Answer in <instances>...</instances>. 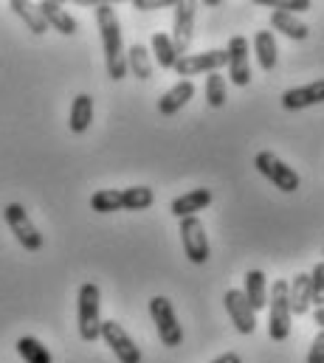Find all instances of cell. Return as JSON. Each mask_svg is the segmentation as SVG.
I'll list each match as a JSON object with an SVG mask.
<instances>
[{
  "label": "cell",
  "instance_id": "1",
  "mask_svg": "<svg viewBox=\"0 0 324 363\" xmlns=\"http://www.w3.org/2000/svg\"><path fill=\"white\" fill-rule=\"evenodd\" d=\"M96 26L102 37V51H104V68L113 82H122L127 77V51H124V37L119 17L110 3H96Z\"/></svg>",
  "mask_w": 324,
  "mask_h": 363
},
{
  "label": "cell",
  "instance_id": "2",
  "mask_svg": "<svg viewBox=\"0 0 324 363\" xmlns=\"http://www.w3.org/2000/svg\"><path fill=\"white\" fill-rule=\"evenodd\" d=\"M77 327L82 341L93 344L102 335V290L96 281H85L77 296Z\"/></svg>",
  "mask_w": 324,
  "mask_h": 363
},
{
  "label": "cell",
  "instance_id": "3",
  "mask_svg": "<svg viewBox=\"0 0 324 363\" xmlns=\"http://www.w3.org/2000/svg\"><path fill=\"white\" fill-rule=\"evenodd\" d=\"M291 318H293V310H291L288 281L285 279H276L271 284V296H268V335H271V341H276V344L288 341V335H291Z\"/></svg>",
  "mask_w": 324,
  "mask_h": 363
},
{
  "label": "cell",
  "instance_id": "4",
  "mask_svg": "<svg viewBox=\"0 0 324 363\" xmlns=\"http://www.w3.org/2000/svg\"><path fill=\"white\" fill-rule=\"evenodd\" d=\"M150 318L156 321V333H158L163 347L175 350V347L183 344V327H180L178 313H175V307L166 296H156L150 301Z\"/></svg>",
  "mask_w": 324,
  "mask_h": 363
},
{
  "label": "cell",
  "instance_id": "5",
  "mask_svg": "<svg viewBox=\"0 0 324 363\" xmlns=\"http://www.w3.org/2000/svg\"><path fill=\"white\" fill-rule=\"evenodd\" d=\"M254 167L259 169L262 178H268V181L274 183L279 191H285V194L296 191L299 183H302V178H299V175H296L279 155H274V152H268V150H262V152L254 158Z\"/></svg>",
  "mask_w": 324,
  "mask_h": 363
},
{
  "label": "cell",
  "instance_id": "6",
  "mask_svg": "<svg viewBox=\"0 0 324 363\" xmlns=\"http://www.w3.org/2000/svg\"><path fill=\"white\" fill-rule=\"evenodd\" d=\"M3 217H6V225L11 228V234H14V240L26 248V251H40L43 248V234L37 231V225L31 223V217H28V211L20 206V203H9L6 208H3Z\"/></svg>",
  "mask_w": 324,
  "mask_h": 363
},
{
  "label": "cell",
  "instance_id": "7",
  "mask_svg": "<svg viewBox=\"0 0 324 363\" xmlns=\"http://www.w3.org/2000/svg\"><path fill=\"white\" fill-rule=\"evenodd\" d=\"M229 65V54L223 48L217 51H203V54H183L178 62H175V74L189 79V77H200V74H220V68Z\"/></svg>",
  "mask_w": 324,
  "mask_h": 363
},
{
  "label": "cell",
  "instance_id": "8",
  "mask_svg": "<svg viewBox=\"0 0 324 363\" xmlns=\"http://www.w3.org/2000/svg\"><path fill=\"white\" fill-rule=\"evenodd\" d=\"M99 338L113 350L119 363H141V350L136 347V341L127 335V330L119 321H102V335Z\"/></svg>",
  "mask_w": 324,
  "mask_h": 363
},
{
  "label": "cell",
  "instance_id": "9",
  "mask_svg": "<svg viewBox=\"0 0 324 363\" xmlns=\"http://www.w3.org/2000/svg\"><path fill=\"white\" fill-rule=\"evenodd\" d=\"M180 240H183L186 259L192 265H203L209 259V240H206V228H203L200 217L180 220Z\"/></svg>",
  "mask_w": 324,
  "mask_h": 363
},
{
  "label": "cell",
  "instance_id": "10",
  "mask_svg": "<svg viewBox=\"0 0 324 363\" xmlns=\"http://www.w3.org/2000/svg\"><path fill=\"white\" fill-rule=\"evenodd\" d=\"M223 304H226L229 318H232V324L237 327L240 335H251V333L256 330V313H254V307L248 304V298H245L243 290H237V287L226 290Z\"/></svg>",
  "mask_w": 324,
  "mask_h": 363
},
{
  "label": "cell",
  "instance_id": "11",
  "mask_svg": "<svg viewBox=\"0 0 324 363\" xmlns=\"http://www.w3.org/2000/svg\"><path fill=\"white\" fill-rule=\"evenodd\" d=\"M169 37H172L175 51L183 57L192 45V37H195V3H189V0L175 3V26H172Z\"/></svg>",
  "mask_w": 324,
  "mask_h": 363
},
{
  "label": "cell",
  "instance_id": "12",
  "mask_svg": "<svg viewBox=\"0 0 324 363\" xmlns=\"http://www.w3.org/2000/svg\"><path fill=\"white\" fill-rule=\"evenodd\" d=\"M226 54H229V77H232V82L237 88H245L251 82V65H248V54L251 51H248V40H245L243 34H234L229 40Z\"/></svg>",
  "mask_w": 324,
  "mask_h": 363
},
{
  "label": "cell",
  "instance_id": "13",
  "mask_svg": "<svg viewBox=\"0 0 324 363\" xmlns=\"http://www.w3.org/2000/svg\"><path fill=\"white\" fill-rule=\"evenodd\" d=\"M212 200H215L212 189H192V191H186V194L175 197V200L169 203V211H172V217H178V220L198 217V211L209 208V206H212Z\"/></svg>",
  "mask_w": 324,
  "mask_h": 363
},
{
  "label": "cell",
  "instance_id": "14",
  "mask_svg": "<svg viewBox=\"0 0 324 363\" xmlns=\"http://www.w3.org/2000/svg\"><path fill=\"white\" fill-rule=\"evenodd\" d=\"M37 9H40V14H43V20L48 23V28H54V31H60V34H65V37H74V34L80 31V23L74 20V14H68V11L63 9V3L43 0V3H37Z\"/></svg>",
  "mask_w": 324,
  "mask_h": 363
},
{
  "label": "cell",
  "instance_id": "15",
  "mask_svg": "<svg viewBox=\"0 0 324 363\" xmlns=\"http://www.w3.org/2000/svg\"><path fill=\"white\" fill-rule=\"evenodd\" d=\"M322 101H324V79H316L310 85L291 88V91L282 93V107L285 110H305V107H313V104H322Z\"/></svg>",
  "mask_w": 324,
  "mask_h": 363
},
{
  "label": "cell",
  "instance_id": "16",
  "mask_svg": "<svg viewBox=\"0 0 324 363\" xmlns=\"http://www.w3.org/2000/svg\"><path fill=\"white\" fill-rule=\"evenodd\" d=\"M192 99H195V85H192L189 79H180L178 85H172V88L158 99V113H161V116H175V113H180Z\"/></svg>",
  "mask_w": 324,
  "mask_h": 363
},
{
  "label": "cell",
  "instance_id": "17",
  "mask_svg": "<svg viewBox=\"0 0 324 363\" xmlns=\"http://www.w3.org/2000/svg\"><path fill=\"white\" fill-rule=\"evenodd\" d=\"M248 304L254 307V313H259L262 307H268V296H271V287H268V276L262 271H248L245 273V287H243Z\"/></svg>",
  "mask_w": 324,
  "mask_h": 363
},
{
  "label": "cell",
  "instance_id": "18",
  "mask_svg": "<svg viewBox=\"0 0 324 363\" xmlns=\"http://www.w3.org/2000/svg\"><path fill=\"white\" fill-rule=\"evenodd\" d=\"M271 28L285 34L288 40H308L310 37L308 23H302L296 14H288V11H279V9H274V14H271Z\"/></svg>",
  "mask_w": 324,
  "mask_h": 363
},
{
  "label": "cell",
  "instance_id": "19",
  "mask_svg": "<svg viewBox=\"0 0 324 363\" xmlns=\"http://www.w3.org/2000/svg\"><path fill=\"white\" fill-rule=\"evenodd\" d=\"M254 57H256V65L262 71H274L276 68V60H279V51H276V40H274V31H256L254 34Z\"/></svg>",
  "mask_w": 324,
  "mask_h": 363
},
{
  "label": "cell",
  "instance_id": "20",
  "mask_svg": "<svg viewBox=\"0 0 324 363\" xmlns=\"http://www.w3.org/2000/svg\"><path fill=\"white\" fill-rule=\"evenodd\" d=\"M288 290H291V310L293 315H308L310 310V273H296L291 281H288Z\"/></svg>",
  "mask_w": 324,
  "mask_h": 363
},
{
  "label": "cell",
  "instance_id": "21",
  "mask_svg": "<svg viewBox=\"0 0 324 363\" xmlns=\"http://www.w3.org/2000/svg\"><path fill=\"white\" fill-rule=\"evenodd\" d=\"M127 71H130L136 79H141V82H147V79L153 77V60H150L147 45L136 43V45L127 48Z\"/></svg>",
  "mask_w": 324,
  "mask_h": 363
},
{
  "label": "cell",
  "instance_id": "22",
  "mask_svg": "<svg viewBox=\"0 0 324 363\" xmlns=\"http://www.w3.org/2000/svg\"><path fill=\"white\" fill-rule=\"evenodd\" d=\"M90 121H93V99H90L87 93H80V96L74 99V104H71L68 127H71V133L82 135V133L90 127Z\"/></svg>",
  "mask_w": 324,
  "mask_h": 363
},
{
  "label": "cell",
  "instance_id": "23",
  "mask_svg": "<svg viewBox=\"0 0 324 363\" xmlns=\"http://www.w3.org/2000/svg\"><path fill=\"white\" fill-rule=\"evenodd\" d=\"M9 9H11V11H14L26 26H28V31H31V34H37V37H40V34H45V31H48V23L43 20V14H40V9H37L34 3L11 0V3H9Z\"/></svg>",
  "mask_w": 324,
  "mask_h": 363
},
{
  "label": "cell",
  "instance_id": "24",
  "mask_svg": "<svg viewBox=\"0 0 324 363\" xmlns=\"http://www.w3.org/2000/svg\"><path fill=\"white\" fill-rule=\"evenodd\" d=\"M156 203V191L150 186H130V189H122V211H141V208H150Z\"/></svg>",
  "mask_w": 324,
  "mask_h": 363
},
{
  "label": "cell",
  "instance_id": "25",
  "mask_svg": "<svg viewBox=\"0 0 324 363\" xmlns=\"http://www.w3.org/2000/svg\"><path fill=\"white\" fill-rule=\"evenodd\" d=\"M153 54H156V62L161 65L163 71H172L175 68V62L180 60V54L175 51V45H172V37L169 34H153Z\"/></svg>",
  "mask_w": 324,
  "mask_h": 363
},
{
  "label": "cell",
  "instance_id": "26",
  "mask_svg": "<svg viewBox=\"0 0 324 363\" xmlns=\"http://www.w3.org/2000/svg\"><path fill=\"white\" fill-rule=\"evenodd\" d=\"M90 208L99 214L122 211V189H99L90 194Z\"/></svg>",
  "mask_w": 324,
  "mask_h": 363
},
{
  "label": "cell",
  "instance_id": "27",
  "mask_svg": "<svg viewBox=\"0 0 324 363\" xmlns=\"http://www.w3.org/2000/svg\"><path fill=\"white\" fill-rule=\"evenodd\" d=\"M17 352H20V358L26 363H54L51 352H48L37 338H31V335H23V338L17 341Z\"/></svg>",
  "mask_w": 324,
  "mask_h": 363
},
{
  "label": "cell",
  "instance_id": "28",
  "mask_svg": "<svg viewBox=\"0 0 324 363\" xmlns=\"http://www.w3.org/2000/svg\"><path fill=\"white\" fill-rule=\"evenodd\" d=\"M226 79H223V74H209L206 77V101H209V107H223L226 104Z\"/></svg>",
  "mask_w": 324,
  "mask_h": 363
},
{
  "label": "cell",
  "instance_id": "29",
  "mask_svg": "<svg viewBox=\"0 0 324 363\" xmlns=\"http://www.w3.org/2000/svg\"><path fill=\"white\" fill-rule=\"evenodd\" d=\"M310 301L316 307H324V262L310 271Z\"/></svg>",
  "mask_w": 324,
  "mask_h": 363
},
{
  "label": "cell",
  "instance_id": "30",
  "mask_svg": "<svg viewBox=\"0 0 324 363\" xmlns=\"http://www.w3.org/2000/svg\"><path fill=\"white\" fill-rule=\"evenodd\" d=\"M305 363H324V330H319V335L313 338L310 352H308V361Z\"/></svg>",
  "mask_w": 324,
  "mask_h": 363
},
{
  "label": "cell",
  "instance_id": "31",
  "mask_svg": "<svg viewBox=\"0 0 324 363\" xmlns=\"http://www.w3.org/2000/svg\"><path fill=\"white\" fill-rule=\"evenodd\" d=\"M175 3H178V0H133V6H136L139 11H156V9H166V6L175 9Z\"/></svg>",
  "mask_w": 324,
  "mask_h": 363
},
{
  "label": "cell",
  "instance_id": "32",
  "mask_svg": "<svg viewBox=\"0 0 324 363\" xmlns=\"http://www.w3.org/2000/svg\"><path fill=\"white\" fill-rule=\"evenodd\" d=\"M209 363H243V358H240L237 352H223V355H217L215 361H209Z\"/></svg>",
  "mask_w": 324,
  "mask_h": 363
},
{
  "label": "cell",
  "instance_id": "33",
  "mask_svg": "<svg viewBox=\"0 0 324 363\" xmlns=\"http://www.w3.org/2000/svg\"><path fill=\"white\" fill-rule=\"evenodd\" d=\"M313 324H319V330H324V307L313 310Z\"/></svg>",
  "mask_w": 324,
  "mask_h": 363
},
{
  "label": "cell",
  "instance_id": "34",
  "mask_svg": "<svg viewBox=\"0 0 324 363\" xmlns=\"http://www.w3.org/2000/svg\"><path fill=\"white\" fill-rule=\"evenodd\" d=\"M322 254H324V248H322Z\"/></svg>",
  "mask_w": 324,
  "mask_h": 363
}]
</instances>
